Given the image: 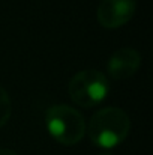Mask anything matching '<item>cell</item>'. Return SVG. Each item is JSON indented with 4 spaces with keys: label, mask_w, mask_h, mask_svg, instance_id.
Returning a JSON list of instances; mask_svg holds the SVG:
<instances>
[{
    "label": "cell",
    "mask_w": 153,
    "mask_h": 155,
    "mask_svg": "<svg viewBox=\"0 0 153 155\" xmlns=\"http://www.w3.org/2000/svg\"><path fill=\"white\" fill-rule=\"evenodd\" d=\"M86 131L93 145L104 149H111L129 136L131 119L123 108L105 107L90 117L86 125Z\"/></svg>",
    "instance_id": "1"
},
{
    "label": "cell",
    "mask_w": 153,
    "mask_h": 155,
    "mask_svg": "<svg viewBox=\"0 0 153 155\" xmlns=\"http://www.w3.org/2000/svg\"><path fill=\"white\" fill-rule=\"evenodd\" d=\"M45 125L50 136L65 146L77 145L86 134L84 116L74 107L57 104L45 113Z\"/></svg>",
    "instance_id": "2"
},
{
    "label": "cell",
    "mask_w": 153,
    "mask_h": 155,
    "mask_svg": "<svg viewBox=\"0 0 153 155\" xmlns=\"http://www.w3.org/2000/svg\"><path fill=\"white\" fill-rule=\"evenodd\" d=\"M108 92L110 81L107 75L98 69L78 71L68 83V94L71 100L84 108L102 103L107 98Z\"/></svg>",
    "instance_id": "3"
},
{
    "label": "cell",
    "mask_w": 153,
    "mask_h": 155,
    "mask_svg": "<svg viewBox=\"0 0 153 155\" xmlns=\"http://www.w3.org/2000/svg\"><path fill=\"white\" fill-rule=\"evenodd\" d=\"M135 9V0H101L96 14L105 29H117L132 20Z\"/></svg>",
    "instance_id": "4"
},
{
    "label": "cell",
    "mask_w": 153,
    "mask_h": 155,
    "mask_svg": "<svg viewBox=\"0 0 153 155\" xmlns=\"http://www.w3.org/2000/svg\"><path fill=\"white\" fill-rule=\"evenodd\" d=\"M141 65V54L132 47H123L108 60V74L116 80L131 78Z\"/></svg>",
    "instance_id": "5"
},
{
    "label": "cell",
    "mask_w": 153,
    "mask_h": 155,
    "mask_svg": "<svg viewBox=\"0 0 153 155\" xmlns=\"http://www.w3.org/2000/svg\"><path fill=\"white\" fill-rule=\"evenodd\" d=\"M11 113H12V104H11L9 94L0 84V128L8 124V120L11 117Z\"/></svg>",
    "instance_id": "6"
},
{
    "label": "cell",
    "mask_w": 153,
    "mask_h": 155,
    "mask_svg": "<svg viewBox=\"0 0 153 155\" xmlns=\"http://www.w3.org/2000/svg\"><path fill=\"white\" fill-rule=\"evenodd\" d=\"M0 155H18L15 151H12V149H6V148H2L0 149Z\"/></svg>",
    "instance_id": "7"
},
{
    "label": "cell",
    "mask_w": 153,
    "mask_h": 155,
    "mask_svg": "<svg viewBox=\"0 0 153 155\" xmlns=\"http://www.w3.org/2000/svg\"><path fill=\"white\" fill-rule=\"evenodd\" d=\"M101 155H111V154H108V152H104V154H101Z\"/></svg>",
    "instance_id": "8"
}]
</instances>
